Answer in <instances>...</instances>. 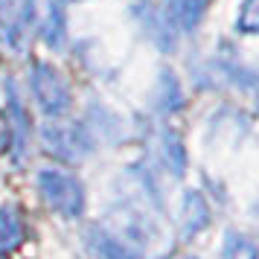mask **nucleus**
I'll use <instances>...</instances> for the list:
<instances>
[{
	"label": "nucleus",
	"instance_id": "obj_1",
	"mask_svg": "<svg viewBox=\"0 0 259 259\" xmlns=\"http://www.w3.org/2000/svg\"><path fill=\"white\" fill-rule=\"evenodd\" d=\"M38 189L50 207L67 219L82 215L84 210V189L82 184L70 175V172H61V169H41L38 172Z\"/></svg>",
	"mask_w": 259,
	"mask_h": 259
},
{
	"label": "nucleus",
	"instance_id": "obj_2",
	"mask_svg": "<svg viewBox=\"0 0 259 259\" xmlns=\"http://www.w3.org/2000/svg\"><path fill=\"white\" fill-rule=\"evenodd\" d=\"M41 140L44 149L50 154H56L61 160H82L94 152V137L88 134L82 122H70V125H61V122H47L41 128Z\"/></svg>",
	"mask_w": 259,
	"mask_h": 259
},
{
	"label": "nucleus",
	"instance_id": "obj_3",
	"mask_svg": "<svg viewBox=\"0 0 259 259\" xmlns=\"http://www.w3.org/2000/svg\"><path fill=\"white\" fill-rule=\"evenodd\" d=\"M29 82H32V94H35V99H38V108H41L47 117H61V114H67V108H70V88L64 84V79L59 76L56 67L38 61L35 67H32Z\"/></svg>",
	"mask_w": 259,
	"mask_h": 259
},
{
	"label": "nucleus",
	"instance_id": "obj_4",
	"mask_svg": "<svg viewBox=\"0 0 259 259\" xmlns=\"http://www.w3.org/2000/svg\"><path fill=\"white\" fill-rule=\"evenodd\" d=\"M24 245V219L15 204L0 207V253H12Z\"/></svg>",
	"mask_w": 259,
	"mask_h": 259
},
{
	"label": "nucleus",
	"instance_id": "obj_5",
	"mask_svg": "<svg viewBox=\"0 0 259 259\" xmlns=\"http://www.w3.org/2000/svg\"><path fill=\"white\" fill-rule=\"evenodd\" d=\"M88 242H91V247H94V253L99 259H137V253H134L122 239L105 233V230H99V227H91V230H88Z\"/></svg>",
	"mask_w": 259,
	"mask_h": 259
},
{
	"label": "nucleus",
	"instance_id": "obj_6",
	"mask_svg": "<svg viewBox=\"0 0 259 259\" xmlns=\"http://www.w3.org/2000/svg\"><path fill=\"white\" fill-rule=\"evenodd\" d=\"M210 224V207H207V201L201 192L195 189H189L187 195H184V233H198L201 227H207Z\"/></svg>",
	"mask_w": 259,
	"mask_h": 259
},
{
	"label": "nucleus",
	"instance_id": "obj_7",
	"mask_svg": "<svg viewBox=\"0 0 259 259\" xmlns=\"http://www.w3.org/2000/svg\"><path fill=\"white\" fill-rule=\"evenodd\" d=\"M9 122H12V131H15V157L21 160V154L26 149V111L21 105V96L15 91V82L9 79Z\"/></svg>",
	"mask_w": 259,
	"mask_h": 259
},
{
	"label": "nucleus",
	"instance_id": "obj_8",
	"mask_svg": "<svg viewBox=\"0 0 259 259\" xmlns=\"http://www.w3.org/2000/svg\"><path fill=\"white\" fill-rule=\"evenodd\" d=\"M204 9H207V0H172V3H169V18H172L184 32H189V29L201 21Z\"/></svg>",
	"mask_w": 259,
	"mask_h": 259
},
{
	"label": "nucleus",
	"instance_id": "obj_9",
	"mask_svg": "<svg viewBox=\"0 0 259 259\" xmlns=\"http://www.w3.org/2000/svg\"><path fill=\"white\" fill-rule=\"evenodd\" d=\"M163 160L166 166L172 169V175H184V169H187V149H184V143L178 137L175 131H163Z\"/></svg>",
	"mask_w": 259,
	"mask_h": 259
},
{
	"label": "nucleus",
	"instance_id": "obj_10",
	"mask_svg": "<svg viewBox=\"0 0 259 259\" xmlns=\"http://www.w3.org/2000/svg\"><path fill=\"white\" fill-rule=\"evenodd\" d=\"M44 41L50 47L64 44V6H61V0H50L47 21H44Z\"/></svg>",
	"mask_w": 259,
	"mask_h": 259
},
{
	"label": "nucleus",
	"instance_id": "obj_11",
	"mask_svg": "<svg viewBox=\"0 0 259 259\" xmlns=\"http://www.w3.org/2000/svg\"><path fill=\"white\" fill-rule=\"evenodd\" d=\"M224 259H259V250L256 245L250 242V239H245V236H236L230 233L227 239H224Z\"/></svg>",
	"mask_w": 259,
	"mask_h": 259
},
{
	"label": "nucleus",
	"instance_id": "obj_12",
	"mask_svg": "<svg viewBox=\"0 0 259 259\" xmlns=\"http://www.w3.org/2000/svg\"><path fill=\"white\" fill-rule=\"evenodd\" d=\"M157 105L163 108V111H178V108L184 105L178 79L172 76V73H163V79H160V102H157Z\"/></svg>",
	"mask_w": 259,
	"mask_h": 259
},
{
	"label": "nucleus",
	"instance_id": "obj_13",
	"mask_svg": "<svg viewBox=\"0 0 259 259\" xmlns=\"http://www.w3.org/2000/svg\"><path fill=\"white\" fill-rule=\"evenodd\" d=\"M239 29H242V32H259V0H245V3H242Z\"/></svg>",
	"mask_w": 259,
	"mask_h": 259
},
{
	"label": "nucleus",
	"instance_id": "obj_14",
	"mask_svg": "<svg viewBox=\"0 0 259 259\" xmlns=\"http://www.w3.org/2000/svg\"><path fill=\"white\" fill-rule=\"evenodd\" d=\"M9 140H12V122H9V114L0 111V154L9 149Z\"/></svg>",
	"mask_w": 259,
	"mask_h": 259
},
{
	"label": "nucleus",
	"instance_id": "obj_15",
	"mask_svg": "<svg viewBox=\"0 0 259 259\" xmlns=\"http://www.w3.org/2000/svg\"><path fill=\"white\" fill-rule=\"evenodd\" d=\"M184 259H192V256H184Z\"/></svg>",
	"mask_w": 259,
	"mask_h": 259
},
{
	"label": "nucleus",
	"instance_id": "obj_16",
	"mask_svg": "<svg viewBox=\"0 0 259 259\" xmlns=\"http://www.w3.org/2000/svg\"><path fill=\"white\" fill-rule=\"evenodd\" d=\"M61 3H67V0H61Z\"/></svg>",
	"mask_w": 259,
	"mask_h": 259
}]
</instances>
